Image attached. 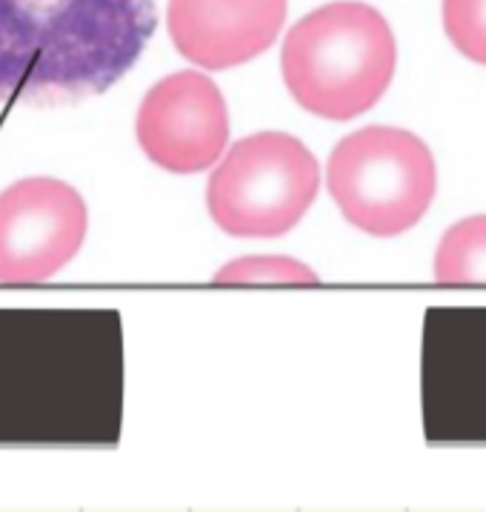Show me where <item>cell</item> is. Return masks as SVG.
Instances as JSON below:
<instances>
[{"label": "cell", "instance_id": "1", "mask_svg": "<svg viewBox=\"0 0 486 512\" xmlns=\"http://www.w3.org/2000/svg\"><path fill=\"white\" fill-rule=\"evenodd\" d=\"M155 26V0H0V103L98 98L135 66Z\"/></svg>", "mask_w": 486, "mask_h": 512}, {"label": "cell", "instance_id": "2", "mask_svg": "<svg viewBox=\"0 0 486 512\" xmlns=\"http://www.w3.org/2000/svg\"><path fill=\"white\" fill-rule=\"evenodd\" d=\"M395 35L369 3L338 0L295 23L281 49L292 98L326 121H349L381 101L395 75Z\"/></svg>", "mask_w": 486, "mask_h": 512}, {"label": "cell", "instance_id": "3", "mask_svg": "<svg viewBox=\"0 0 486 512\" xmlns=\"http://www.w3.org/2000/svg\"><path fill=\"white\" fill-rule=\"evenodd\" d=\"M326 186L349 224L392 238L424 218L438 189V169L429 146L412 132L366 126L335 146Z\"/></svg>", "mask_w": 486, "mask_h": 512}, {"label": "cell", "instance_id": "4", "mask_svg": "<svg viewBox=\"0 0 486 512\" xmlns=\"http://www.w3.org/2000/svg\"><path fill=\"white\" fill-rule=\"evenodd\" d=\"M321 166L298 138L258 132L232 146L206 186L212 221L235 238H278L306 215Z\"/></svg>", "mask_w": 486, "mask_h": 512}, {"label": "cell", "instance_id": "5", "mask_svg": "<svg viewBox=\"0 0 486 512\" xmlns=\"http://www.w3.org/2000/svg\"><path fill=\"white\" fill-rule=\"evenodd\" d=\"M81 192L58 178H23L0 192V284L55 278L86 241Z\"/></svg>", "mask_w": 486, "mask_h": 512}, {"label": "cell", "instance_id": "6", "mask_svg": "<svg viewBox=\"0 0 486 512\" xmlns=\"http://www.w3.org/2000/svg\"><path fill=\"white\" fill-rule=\"evenodd\" d=\"M138 144L152 164L175 175L203 172L226 152L229 109L221 89L201 72L158 81L138 109Z\"/></svg>", "mask_w": 486, "mask_h": 512}, {"label": "cell", "instance_id": "7", "mask_svg": "<svg viewBox=\"0 0 486 512\" xmlns=\"http://www.w3.org/2000/svg\"><path fill=\"white\" fill-rule=\"evenodd\" d=\"M286 0H169L175 49L203 69H232L264 55L281 35Z\"/></svg>", "mask_w": 486, "mask_h": 512}, {"label": "cell", "instance_id": "8", "mask_svg": "<svg viewBox=\"0 0 486 512\" xmlns=\"http://www.w3.org/2000/svg\"><path fill=\"white\" fill-rule=\"evenodd\" d=\"M438 284H486V215L455 224L435 255Z\"/></svg>", "mask_w": 486, "mask_h": 512}, {"label": "cell", "instance_id": "9", "mask_svg": "<svg viewBox=\"0 0 486 512\" xmlns=\"http://www.w3.org/2000/svg\"><path fill=\"white\" fill-rule=\"evenodd\" d=\"M218 284H318V272L286 255L238 258L215 275Z\"/></svg>", "mask_w": 486, "mask_h": 512}, {"label": "cell", "instance_id": "10", "mask_svg": "<svg viewBox=\"0 0 486 512\" xmlns=\"http://www.w3.org/2000/svg\"><path fill=\"white\" fill-rule=\"evenodd\" d=\"M444 29L461 55L486 63V0H444Z\"/></svg>", "mask_w": 486, "mask_h": 512}]
</instances>
